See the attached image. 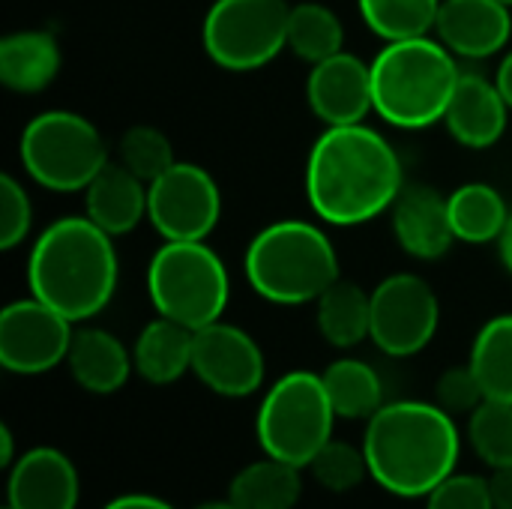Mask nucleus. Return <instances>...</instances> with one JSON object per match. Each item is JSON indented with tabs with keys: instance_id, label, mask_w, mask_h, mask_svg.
Returning <instances> with one entry per match:
<instances>
[{
	"instance_id": "nucleus-30",
	"label": "nucleus",
	"mask_w": 512,
	"mask_h": 509,
	"mask_svg": "<svg viewBox=\"0 0 512 509\" xmlns=\"http://www.w3.org/2000/svg\"><path fill=\"white\" fill-rule=\"evenodd\" d=\"M468 444L492 468H512V402L486 399L468 414Z\"/></svg>"
},
{
	"instance_id": "nucleus-43",
	"label": "nucleus",
	"mask_w": 512,
	"mask_h": 509,
	"mask_svg": "<svg viewBox=\"0 0 512 509\" xmlns=\"http://www.w3.org/2000/svg\"><path fill=\"white\" fill-rule=\"evenodd\" d=\"M3 509H9V507H3Z\"/></svg>"
},
{
	"instance_id": "nucleus-13",
	"label": "nucleus",
	"mask_w": 512,
	"mask_h": 509,
	"mask_svg": "<svg viewBox=\"0 0 512 509\" xmlns=\"http://www.w3.org/2000/svg\"><path fill=\"white\" fill-rule=\"evenodd\" d=\"M192 375L216 396L246 399L264 387L267 360L243 327L216 321L195 330Z\"/></svg>"
},
{
	"instance_id": "nucleus-25",
	"label": "nucleus",
	"mask_w": 512,
	"mask_h": 509,
	"mask_svg": "<svg viewBox=\"0 0 512 509\" xmlns=\"http://www.w3.org/2000/svg\"><path fill=\"white\" fill-rule=\"evenodd\" d=\"M447 204H450V225L456 243H468V246L498 243L512 213L504 195L489 183H465L447 195Z\"/></svg>"
},
{
	"instance_id": "nucleus-5",
	"label": "nucleus",
	"mask_w": 512,
	"mask_h": 509,
	"mask_svg": "<svg viewBox=\"0 0 512 509\" xmlns=\"http://www.w3.org/2000/svg\"><path fill=\"white\" fill-rule=\"evenodd\" d=\"M249 288L273 306L315 303L339 276V252L327 231L306 219H279L261 228L246 249Z\"/></svg>"
},
{
	"instance_id": "nucleus-32",
	"label": "nucleus",
	"mask_w": 512,
	"mask_h": 509,
	"mask_svg": "<svg viewBox=\"0 0 512 509\" xmlns=\"http://www.w3.org/2000/svg\"><path fill=\"white\" fill-rule=\"evenodd\" d=\"M309 471L312 477L318 480V486H324L327 492L333 495H345V492H354L369 474V462H366V453H363V444L354 447L348 441H336L330 438L318 453L315 459L309 462Z\"/></svg>"
},
{
	"instance_id": "nucleus-36",
	"label": "nucleus",
	"mask_w": 512,
	"mask_h": 509,
	"mask_svg": "<svg viewBox=\"0 0 512 509\" xmlns=\"http://www.w3.org/2000/svg\"><path fill=\"white\" fill-rule=\"evenodd\" d=\"M102 509H177L168 501L156 498V495H144V492H129V495H117L114 501H108Z\"/></svg>"
},
{
	"instance_id": "nucleus-35",
	"label": "nucleus",
	"mask_w": 512,
	"mask_h": 509,
	"mask_svg": "<svg viewBox=\"0 0 512 509\" xmlns=\"http://www.w3.org/2000/svg\"><path fill=\"white\" fill-rule=\"evenodd\" d=\"M486 402V393L471 369V363L465 366H453L447 369L438 384H435V405L444 408L447 414L459 417V414H474L480 405Z\"/></svg>"
},
{
	"instance_id": "nucleus-21",
	"label": "nucleus",
	"mask_w": 512,
	"mask_h": 509,
	"mask_svg": "<svg viewBox=\"0 0 512 509\" xmlns=\"http://www.w3.org/2000/svg\"><path fill=\"white\" fill-rule=\"evenodd\" d=\"M63 51L48 30H15L0 39V81L12 93H42L54 84Z\"/></svg>"
},
{
	"instance_id": "nucleus-29",
	"label": "nucleus",
	"mask_w": 512,
	"mask_h": 509,
	"mask_svg": "<svg viewBox=\"0 0 512 509\" xmlns=\"http://www.w3.org/2000/svg\"><path fill=\"white\" fill-rule=\"evenodd\" d=\"M363 24L384 42L429 36L435 30L441 0H357Z\"/></svg>"
},
{
	"instance_id": "nucleus-4",
	"label": "nucleus",
	"mask_w": 512,
	"mask_h": 509,
	"mask_svg": "<svg viewBox=\"0 0 512 509\" xmlns=\"http://www.w3.org/2000/svg\"><path fill=\"white\" fill-rule=\"evenodd\" d=\"M459 81V57L438 36L387 42L372 60L375 114L396 129H429L444 123Z\"/></svg>"
},
{
	"instance_id": "nucleus-16",
	"label": "nucleus",
	"mask_w": 512,
	"mask_h": 509,
	"mask_svg": "<svg viewBox=\"0 0 512 509\" xmlns=\"http://www.w3.org/2000/svg\"><path fill=\"white\" fill-rule=\"evenodd\" d=\"M390 222L399 249L417 261H438L456 243L447 195L423 183H411L399 192L390 207Z\"/></svg>"
},
{
	"instance_id": "nucleus-22",
	"label": "nucleus",
	"mask_w": 512,
	"mask_h": 509,
	"mask_svg": "<svg viewBox=\"0 0 512 509\" xmlns=\"http://www.w3.org/2000/svg\"><path fill=\"white\" fill-rule=\"evenodd\" d=\"M192 351H195V330L156 315L138 333L132 345V363L147 384L168 387L177 384L186 372H192Z\"/></svg>"
},
{
	"instance_id": "nucleus-23",
	"label": "nucleus",
	"mask_w": 512,
	"mask_h": 509,
	"mask_svg": "<svg viewBox=\"0 0 512 509\" xmlns=\"http://www.w3.org/2000/svg\"><path fill=\"white\" fill-rule=\"evenodd\" d=\"M315 321L327 345L342 351L357 348L360 342L372 339V291L360 288L357 282L336 279L315 300Z\"/></svg>"
},
{
	"instance_id": "nucleus-8",
	"label": "nucleus",
	"mask_w": 512,
	"mask_h": 509,
	"mask_svg": "<svg viewBox=\"0 0 512 509\" xmlns=\"http://www.w3.org/2000/svg\"><path fill=\"white\" fill-rule=\"evenodd\" d=\"M336 420L324 378L297 369L264 393L255 417V438L267 456L309 468L315 453L333 438Z\"/></svg>"
},
{
	"instance_id": "nucleus-12",
	"label": "nucleus",
	"mask_w": 512,
	"mask_h": 509,
	"mask_svg": "<svg viewBox=\"0 0 512 509\" xmlns=\"http://www.w3.org/2000/svg\"><path fill=\"white\" fill-rule=\"evenodd\" d=\"M75 324L39 297L12 300L0 312V366L12 375H42L66 363Z\"/></svg>"
},
{
	"instance_id": "nucleus-42",
	"label": "nucleus",
	"mask_w": 512,
	"mask_h": 509,
	"mask_svg": "<svg viewBox=\"0 0 512 509\" xmlns=\"http://www.w3.org/2000/svg\"><path fill=\"white\" fill-rule=\"evenodd\" d=\"M498 3H504V6H510L512 9V0H498Z\"/></svg>"
},
{
	"instance_id": "nucleus-15",
	"label": "nucleus",
	"mask_w": 512,
	"mask_h": 509,
	"mask_svg": "<svg viewBox=\"0 0 512 509\" xmlns=\"http://www.w3.org/2000/svg\"><path fill=\"white\" fill-rule=\"evenodd\" d=\"M81 480L75 462L57 447H33L9 468V509H78Z\"/></svg>"
},
{
	"instance_id": "nucleus-6",
	"label": "nucleus",
	"mask_w": 512,
	"mask_h": 509,
	"mask_svg": "<svg viewBox=\"0 0 512 509\" xmlns=\"http://www.w3.org/2000/svg\"><path fill=\"white\" fill-rule=\"evenodd\" d=\"M147 294L156 315L201 330L222 321L231 300V276L207 240H165L147 264Z\"/></svg>"
},
{
	"instance_id": "nucleus-27",
	"label": "nucleus",
	"mask_w": 512,
	"mask_h": 509,
	"mask_svg": "<svg viewBox=\"0 0 512 509\" xmlns=\"http://www.w3.org/2000/svg\"><path fill=\"white\" fill-rule=\"evenodd\" d=\"M468 363L486 399L512 402V312L489 318L477 330Z\"/></svg>"
},
{
	"instance_id": "nucleus-18",
	"label": "nucleus",
	"mask_w": 512,
	"mask_h": 509,
	"mask_svg": "<svg viewBox=\"0 0 512 509\" xmlns=\"http://www.w3.org/2000/svg\"><path fill=\"white\" fill-rule=\"evenodd\" d=\"M510 111V102L504 99L495 78L462 72V81L444 114V126L456 144L468 150H489L504 138Z\"/></svg>"
},
{
	"instance_id": "nucleus-9",
	"label": "nucleus",
	"mask_w": 512,
	"mask_h": 509,
	"mask_svg": "<svg viewBox=\"0 0 512 509\" xmlns=\"http://www.w3.org/2000/svg\"><path fill=\"white\" fill-rule=\"evenodd\" d=\"M288 0H213L201 21L204 54L228 72H255L288 48Z\"/></svg>"
},
{
	"instance_id": "nucleus-33",
	"label": "nucleus",
	"mask_w": 512,
	"mask_h": 509,
	"mask_svg": "<svg viewBox=\"0 0 512 509\" xmlns=\"http://www.w3.org/2000/svg\"><path fill=\"white\" fill-rule=\"evenodd\" d=\"M33 228V201L24 189V183L3 171L0 174V249L12 252L18 249Z\"/></svg>"
},
{
	"instance_id": "nucleus-37",
	"label": "nucleus",
	"mask_w": 512,
	"mask_h": 509,
	"mask_svg": "<svg viewBox=\"0 0 512 509\" xmlns=\"http://www.w3.org/2000/svg\"><path fill=\"white\" fill-rule=\"evenodd\" d=\"M495 509H512V468H501L489 477Z\"/></svg>"
},
{
	"instance_id": "nucleus-28",
	"label": "nucleus",
	"mask_w": 512,
	"mask_h": 509,
	"mask_svg": "<svg viewBox=\"0 0 512 509\" xmlns=\"http://www.w3.org/2000/svg\"><path fill=\"white\" fill-rule=\"evenodd\" d=\"M288 51L309 66L345 51L342 18L327 3H315V0L294 3L288 18Z\"/></svg>"
},
{
	"instance_id": "nucleus-24",
	"label": "nucleus",
	"mask_w": 512,
	"mask_h": 509,
	"mask_svg": "<svg viewBox=\"0 0 512 509\" xmlns=\"http://www.w3.org/2000/svg\"><path fill=\"white\" fill-rule=\"evenodd\" d=\"M303 471L276 456L249 462L228 486V501L240 509H294L303 495Z\"/></svg>"
},
{
	"instance_id": "nucleus-14",
	"label": "nucleus",
	"mask_w": 512,
	"mask_h": 509,
	"mask_svg": "<svg viewBox=\"0 0 512 509\" xmlns=\"http://www.w3.org/2000/svg\"><path fill=\"white\" fill-rule=\"evenodd\" d=\"M306 102L324 126L366 123L375 111L372 63L351 51H339L309 69Z\"/></svg>"
},
{
	"instance_id": "nucleus-11",
	"label": "nucleus",
	"mask_w": 512,
	"mask_h": 509,
	"mask_svg": "<svg viewBox=\"0 0 512 509\" xmlns=\"http://www.w3.org/2000/svg\"><path fill=\"white\" fill-rule=\"evenodd\" d=\"M222 219V189L216 177L195 162H174L150 183L147 222L162 240H207Z\"/></svg>"
},
{
	"instance_id": "nucleus-10",
	"label": "nucleus",
	"mask_w": 512,
	"mask_h": 509,
	"mask_svg": "<svg viewBox=\"0 0 512 509\" xmlns=\"http://www.w3.org/2000/svg\"><path fill=\"white\" fill-rule=\"evenodd\" d=\"M441 327V300L417 273H393L372 288V342L387 357L426 351Z\"/></svg>"
},
{
	"instance_id": "nucleus-26",
	"label": "nucleus",
	"mask_w": 512,
	"mask_h": 509,
	"mask_svg": "<svg viewBox=\"0 0 512 509\" xmlns=\"http://www.w3.org/2000/svg\"><path fill=\"white\" fill-rule=\"evenodd\" d=\"M321 378L339 420H372L387 405L381 375L366 360L342 357L330 363Z\"/></svg>"
},
{
	"instance_id": "nucleus-20",
	"label": "nucleus",
	"mask_w": 512,
	"mask_h": 509,
	"mask_svg": "<svg viewBox=\"0 0 512 509\" xmlns=\"http://www.w3.org/2000/svg\"><path fill=\"white\" fill-rule=\"evenodd\" d=\"M66 366L72 381L93 396H111L123 390L129 375L135 372L132 348H126L114 333L102 327L75 330Z\"/></svg>"
},
{
	"instance_id": "nucleus-39",
	"label": "nucleus",
	"mask_w": 512,
	"mask_h": 509,
	"mask_svg": "<svg viewBox=\"0 0 512 509\" xmlns=\"http://www.w3.org/2000/svg\"><path fill=\"white\" fill-rule=\"evenodd\" d=\"M15 462H18V456H15L12 429H9V423H0V465H3V468H12Z\"/></svg>"
},
{
	"instance_id": "nucleus-41",
	"label": "nucleus",
	"mask_w": 512,
	"mask_h": 509,
	"mask_svg": "<svg viewBox=\"0 0 512 509\" xmlns=\"http://www.w3.org/2000/svg\"><path fill=\"white\" fill-rule=\"evenodd\" d=\"M195 509H240V507H237L234 501H228V498H225V501H207V504H198Z\"/></svg>"
},
{
	"instance_id": "nucleus-34",
	"label": "nucleus",
	"mask_w": 512,
	"mask_h": 509,
	"mask_svg": "<svg viewBox=\"0 0 512 509\" xmlns=\"http://www.w3.org/2000/svg\"><path fill=\"white\" fill-rule=\"evenodd\" d=\"M426 509H495L492 486L486 477L456 471L426 495Z\"/></svg>"
},
{
	"instance_id": "nucleus-40",
	"label": "nucleus",
	"mask_w": 512,
	"mask_h": 509,
	"mask_svg": "<svg viewBox=\"0 0 512 509\" xmlns=\"http://www.w3.org/2000/svg\"><path fill=\"white\" fill-rule=\"evenodd\" d=\"M498 255H501V264L507 267V273L512 276V213L507 228H504V234L498 237Z\"/></svg>"
},
{
	"instance_id": "nucleus-3",
	"label": "nucleus",
	"mask_w": 512,
	"mask_h": 509,
	"mask_svg": "<svg viewBox=\"0 0 512 509\" xmlns=\"http://www.w3.org/2000/svg\"><path fill=\"white\" fill-rule=\"evenodd\" d=\"M120 261L114 237L87 216L54 219L27 258V288L72 324L108 309L117 291Z\"/></svg>"
},
{
	"instance_id": "nucleus-7",
	"label": "nucleus",
	"mask_w": 512,
	"mask_h": 509,
	"mask_svg": "<svg viewBox=\"0 0 512 509\" xmlns=\"http://www.w3.org/2000/svg\"><path fill=\"white\" fill-rule=\"evenodd\" d=\"M24 174L51 192H84L90 180L111 162L108 144L84 114L51 108L24 126L18 138Z\"/></svg>"
},
{
	"instance_id": "nucleus-38",
	"label": "nucleus",
	"mask_w": 512,
	"mask_h": 509,
	"mask_svg": "<svg viewBox=\"0 0 512 509\" xmlns=\"http://www.w3.org/2000/svg\"><path fill=\"white\" fill-rule=\"evenodd\" d=\"M495 81H498V87H501L504 99L510 102V108H512V48L504 54V57H501L498 72H495Z\"/></svg>"
},
{
	"instance_id": "nucleus-2",
	"label": "nucleus",
	"mask_w": 512,
	"mask_h": 509,
	"mask_svg": "<svg viewBox=\"0 0 512 509\" xmlns=\"http://www.w3.org/2000/svg\"><path fill=\"white\" fill-rule=\"evenodd\" d=\"M363 453L372 480L396 498H426L456 474L462 435L456 417L435 402H387L366 420Z\"/></svg>"
},
{
	"instance_id": "nucleus-19",
	"label": "nucleus",
	"mask_w": 512,
	"mask_h": 509,
	"mask_svg": "<svg viewBox=\"0 0 512 509\" xmlns=\"http://www.w3.org/2000/svg\"><path fill=\"white\" fill-rule=\"evenodd\" d=\"M150 186L111 159L84 189V216L96 222L105 234H132L147 219Z\"/></svg>"
},
{
	"instance_id": "nucleus-31",
	"label": "nucleus",
	"mask_w": 512,
	"mask_h": 509,
	"mask_svg": "<svg viewBox=\"0 0 512 509\" xmlns=\"http://www.w3.org/2000/svg\"><path fill=\"white\" fill-rule=\"evenodd\" d=\"M117 162L150 186L177 162V156H174L171 138L159 126L135 123L117 141Z\"/></svg>"
},
{
	"instance_id": "nucleus-17",
	"label": "nucleus",
	"mask_w": 512,
	"mask_h": 509,
	"mask_svg": "<svg viewBox=\"0 0 512 509\" xmlns=\"http://www.w3.org/2000/svg\"><path fill=\"white\" fill-rule=\"evenodd\" d=\"M435 36L465 60H486L510 45L512 12L498 0H441Z\"/></svg>"
},
{
	"instance_id": "nucleus-1",
	"label": "nucleus",
	"mask_w": 512,
	"mask_h": 509,
	"mask_svg": "<svg viewBox=\"0 0 512 509\" xmlns=\"http://www.w3.org/2000/svg\"><path fill=\"white\" fill-rule=\"evenodd\" d=\"M405 168L396 147L372 126H327L306 159V201L336 228L366 225L396 204Z\"/></svg>"
}]
</instances>
